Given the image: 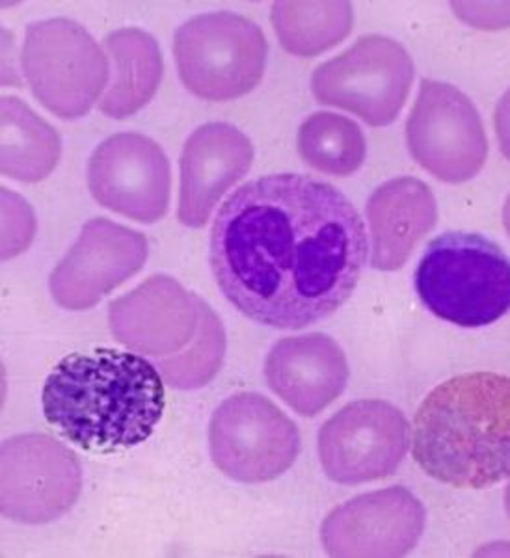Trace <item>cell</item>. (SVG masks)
Here are the masks:
<instances>
[{"label":"cell","mask_w":510,"mask_h":558,"mask_svg":"<svg viewBox=\"0 0 510 558\" xmlns=\"http://www.w3.org/2000/svg\"><path fill=\"white\" fill-rule=\"evenodd\" d=\"M105 44L114 62V81L99 108L110 118L122 120L151 101L162 81V54L154 36L141 28L116 31Z\"/></svg>","instance_id":"ac0fdd59"},{"label":"cell","mask_w":510,"mask_h":558,"mask_svg":"<svg viewBox=\"0 0 510 558\" xmlns=\"http://www.w3.org/2000/svg\"><path fill=\"white\" fill-rule=\"evenodd\" d=\"M410 447L404 413L386 400H356L319 432V458L330 481L347 486L393 475Z\"/></svg>","instance_id":"30bf717a"},{"label":"cell","mask_w":510,"mask_h":558,"mask_svg":"<svg viewBox=\"0 0 510 558\" xmlns=\"http://www.w3.org/2000/svg\"><path fill=\"white\" fill-rule=\"evenodd\" d=\"M21 64L36 99L64 120L86 114L110 78L101 45L65 17L26 26Z\"/></svg>","instance_id":"8992f818"},{"label":"cell","mask_w":510,"mask_h":558,"mask_svg":"<svg viewBox=\"0 0 510 558\" xmlns=\"http://www.w3.org/2000/svg\"><path fill=\"white\" fill-rule=\"evenodd\" d=\"M60 159L57 131L15 97L2 99V173L26 183L41 181Z\"/></svg>","instance_id":"d6986e66"},{"label":"cell","mask_w":510,"mask_h":558,"mask_svg":"<svg viewBox=\"0 0 510 558\" xmlns=\"http://www.w3.org/2000/svg\"><path fill=\"white\" fill-rule=\"evenodd\" d=\"M367 231L333 184L299 173L254 179L220 207L211 268L255 323L302 330L347 304L367 263Z\"/></svg>","instance_id":"6da1fadb"},{"label":"cell","mask_w":510,"mask_h":558,"mask_svg":"<svg viewBox=\"0 0 510 558\" xmlns=\"http://www.w3.org/2000/svg\"><path fill=\"white\" fill-rule=\"evenodd\" d=\"M351 2H276L272 25L286 51L315 57L341 44L352 31Z\"/></svg>","instance_id":"ffe728a7"},{"label":"cell","mask_w":510,"mask_h":558,"mask_svg":"<svg viewBox=\"0 0 510 558\" xmlns=\"http://www.w3.org/2000/svg\"><path fill=\"white\" fill-rule=\"evenodd\" d=\"M412 457L453 488L483 489L510 475V381L467 373L444 381L414 417Z\"/></svg>","instance_id":"3957f363"},{"label":"cell","mask_w":510,"mask_h":558,"mask_svg":"<svg viewBox=\"0 0 510 558\" xmlns=\"http://www.w3.org/2000/svg\"><path fill=\"white\" fill-rule=\"evenodd\" d=\"M41 402L47 423L70 444L118 452L151 438L167 408V387L144 355L94 349L57 363Z\"/></svg>","instance_id":"7a4b0ae2"},{"label":"cell","mask_w":510,"mask_h":558,"mask_svg":"<svg viewBox=\"0 0 510 558\" xmlns=\"http://www.w3.org/2000/svg\"><path fill=\"white\" fill-rule=\"evenodd\" d=\"M410 153L444 183H466L488 157L485 125L472 99L453 84L425 78L406 123Z\"/></svg>","instance_id":"9c48e42d"},{"label":"cell","mask_w":510,"mask_h":558,"mask_svg":"<svg viewBox=\"0 0 510 558\" xmlns=\"http://www.w3.org/2000/svg\"><path fill=\"white\" fill-rule=\"evenodd\" d=\"M414 83V62L396 39L369 34L349 51L320 64L312 75L317 101L386 128L401 114Z\"/></svg>","instance_id":"52a82bcc"},{"label":"cell","mask_w":510,"mask_h":558,"mask_svg":"<svg viewBox=\"0 0 510 558\" xmlns=\"http://www.w3.org/2000/svg\"><path fill=\"white\" fill-rule=\"evenodd\" d=\"M212 462L236 483H270L293 465L300 452L294 421L259 393L231 395L209 426Z\"/></svg>","instance_id":"ba28073f"},{"label":"cell","mask_w":510,"mask_h":558,"mask_svg":"<svg viewBox=\"0 0 510 558\" xmlns=\"http://www.w3.org/2000/svg\"><path fill=\"white\" fill-rule=\"evenodd\" d=\"M248 136L230 123H205L186 140L181 157L179 222L204 228L212 209L254 162Z\"/></svg>","instance_id":"9a60e30c"},{"label":"cell","mask_w":510,"mask_h":558,"mask_svg":"<svg viewBox=\"0 0 510 558\" xmlns=\"http://www.w3.org/2000/svg\"><path fill=\"white\" fill-rule=\"evenodd\" d=\"M365 213L373 236L371 265L386 272L399 270L438 220L430 186L415 178L380 184L371 194Z\"/></svg>","instance_id":"e0dca14e"},{"label":"cell","mask_w":510,"mask_h":558,"mask_svg":"<svg viewBox=\"0 0 510 558\" xmlns=\"http://www.w3.org/2000/svg\"><path fill=\"white\" fill-rule=\"evenodd\" d=\"M81 492L75 454L47 436H20L2 447V512L45 523L68 512Z\"/></svg>","instance_id":"7c38bea8"},{"label":"cell","mask_w":510,"mask_h":558,"mask_svg":"<svg viewBox=\"0 0 510 558\" xmlns=\"http://www.w3.org/2000/svg\"><path fill=\"white\" fill-rule=\"evenodd\" d=\"M146 259L147 239L142 233L107 218L89 220L51 274L52 296L65 310L84 312L141 272Z\"/></svg>","instance_id":"5bb4252c"},{"label":"cell","mask_w":510,"mask_h":558,"mask_svg":"<svg viewBox=\"0 0 510 558\" xmlns=\"http://www.w3.org/2000/svg\"><path fill=\"white\" fill-rule=\"evenodd\" d=\"M414 283L428 312L460 328H483L509 312V259L499 244L477 233L434 239Z\"/></svg>","instance_id":"277c9868"},{"label":"cell","mask_w":510,"mask_h":558,"mask_svg":"<svg viewBox=\"0 0 510 558\" xmlns=\"http://www.w3.org/2000/svg\"><path fill=\"white\" fill-rule=\"evenodd\" d=\"M300 159L326 175L347 178L365 160V136L356 121L332 112H315L299 129Z\"/></svg>","instance_id":"44dd1931"},{"label":"cell","mask_w":510,"mask_h":558,"mask_svg":"<svg viewBox=\"0 0 510 558\" xmlns=\"http://www.w3.org/2000/svg\"><path fill=\"white\" fill-rule=\"evenodd\" d=\"M88 186L97 204L116 215L155 223L168 213L172 170L155 140L120 133L101 142L89 157Z\"/></svg>","instance_id":"8fae6325"},{"label":"cell","mask_w":510,"mask_h":558,"mask_svg":"<svg viewBox=\"0 0 510 558\" xmlns=\"http://www.w3.org/2000/svg\"><path fill=\"white\" fill-rule=\"evenodd\" d=\"M265 378L294 412L313 417L343 393L349 362L341 347L326 333L286 337L268 352Z\"/></svg>","instance_id":"2e32d148"},{"label":"cell","mask_w":510,"mask_h":558,"mask_svg":"<svg viewBox=\"0 0 510 558\" xmlns=\"http://www.w3.org/2000/svg\"><path fill=\"white\" fill-rule=\"evenodd\" d=\"M423 502L409 489H380L336 508L320 529L330 557H402L422 538Z\"/></svg>","instance_id":"4fadbf2b"},{"label":"cell","mask_w":510,"mask_h":558,"mask_svg":"<svg viewBox=\"0 0 510 558\" xmlns=\"http://www.w3.org/2000/svg\"><path fill=\"white\" fill-rule=\"evenodd\" d=\"M262 28L233 12L202 13L173 36L179 76L194 96L233 101L259 84L267 65Z\"/></svg>","instance_id":"5b68a950"}]
</instances>
